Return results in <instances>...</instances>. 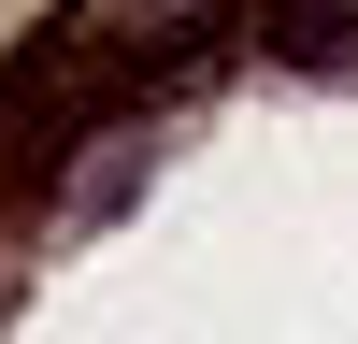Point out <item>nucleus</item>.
I'll return each instance as SVG.
<instances>
[{
	"label": "nucleus",
	"instance_id": "obj_1",
	"mask_svg": "<svg viewBox=\"0 0 358 344\" xmlns=\"http://www.w3.org/2000/svg\"><path fill=\"white\" fill-rule=\"evenodd\" d=\"M273 57H301V72H358V15L344 0H301V15H244Z\"/></svg>",
	"mask_w": 358,
	"mask_h": 344
}]
</instances>
